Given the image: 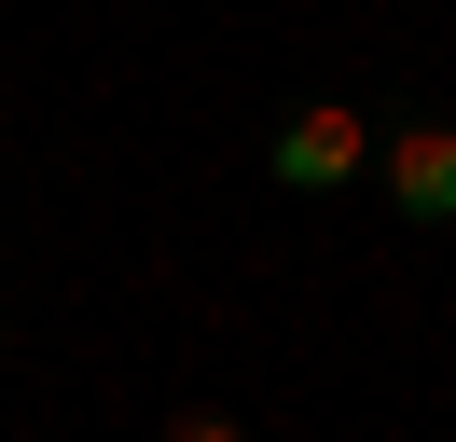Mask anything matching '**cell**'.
Here are the masks:
<instances>
[{
    "mask_svg": "<svg viewBox=\"0 0 456 442\" xmlns=\"http://www.w3.org/2000/svg\"><path fill=\"white\" fill-rule=\"evenodd\" d=\"M360 152H373V125H360L346 97H318V110H290V125H277V152H263V166H277L290 193H346V180H360Z\"/></svg>",
    "mask_w": 456,
    "mask_h": 442,
    "instance_id": "1",
    "label": "cell"
},
{
    "mask_svg": "<svg viewBox=\"0 0 456 442\" xmlns=\"http://www.w3.org/2000/svg\"><path fill=\"white\" fill-rule=\"evenodd\" d=\"M373 166H387V208H401V221H456V125H443V110L387 125Z\"/></svg>",
    "mask_w": 456,
    "mask_h": 442,
    "instance_id": "2",
    "label": "cell"
},
{
    "mask_svg": "<svg viewBox=\"0 0 456 442\" xmlns=\"http://www.w3.org/2000/svg\"><path fill=\"white\" fill-rule=\"evenodd\" d=\"M167 442H249V429H235L222 401H180V414H167Z\"/></svg>",
    "mask_w": 456,
    "mask_h": 442,
    "instance_id": "3",
    "label": "cell"
}]
</instances>
